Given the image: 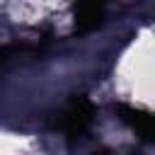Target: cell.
<instances>
[{
  "instance_id": "6da1fadb",
  "label": "cell",
  "mask_w": 155,
  "mask_h": 155,
  "mask_svg": "<svg viewBox=\"0 0 155 155\" xmlns=\"http://www.w3.org/2000/svg\"><path fill=\"white\" fill-rule=\"evenodd\" d=\"M87 124H90V102L87 99H78L68 109V114L63 119V128H65L68 136H78V133H82L87 128Z\"/></svg>"
},
{
  "instance_id": "7a4b0ae2",
  "label": "cell",
  "mask_w": 155,
  "mask_h": 155,
  "mask_svg": "<svg viewBox=\"0 0 155 155\" xmlns=\"http://www.w3.org/2000/svg\"><path fill=\"white\" fill-rule=\"evenodd\" d=\"M102 5H104V0H80L78 2V22H80V27H92L102 17Z\"/></svg>"
}]
</instances>
